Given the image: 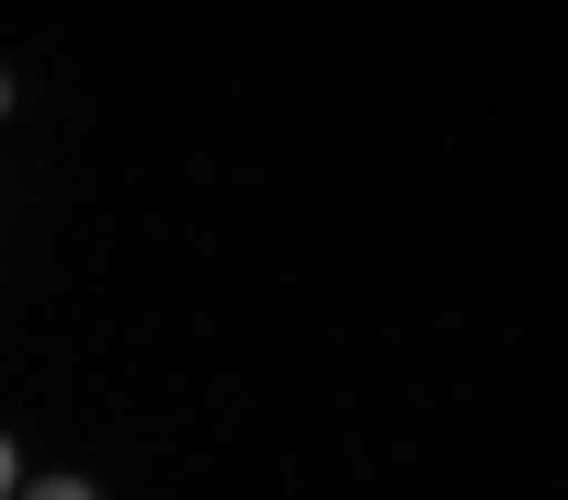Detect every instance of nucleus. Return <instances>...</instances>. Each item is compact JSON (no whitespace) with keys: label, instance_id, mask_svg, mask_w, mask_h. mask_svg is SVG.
I'll use <instances>...</instances> for the list:
<instances>
[{"label":"nucleus","instance_id":"1","mask_svg":"<svg viewBox=\"0 0 568 500\" xmlns=\"http://www.w3.org/2000/svg\"><path fill=\"white\" fill-rule=\"evenodd\" d=\"M12 500H103V489H91V478H23Z\"/></svg>","mask_w":568,"mask_h":500}]
</instances>
